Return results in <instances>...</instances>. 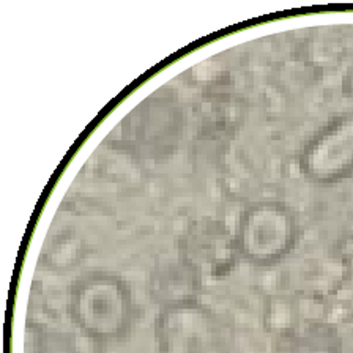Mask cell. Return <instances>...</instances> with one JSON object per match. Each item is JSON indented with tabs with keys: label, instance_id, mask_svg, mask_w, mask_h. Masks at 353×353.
I'll use <instances>...</instances> for the list:
<instances>
[{
	"label": "cell",
	"instance_id": "cell-10",
	"mask_svg": "<svg viewBox=\"0 0 353 353\" xmlns=\"http://www.w3.org/2000/svg\"><path fill=\"white\" fill-rule=\"evenodd\" d=\"M26 353H82L73 334L46 325H29L26 334Z\"/></svg>",
	"mask_w": 353,
	"mask_h": 353
},
{
	"label": "cell",
	"instance_id": "cell-8",
	"mask_svg": "<svg viewBox=\"0 0 353 353\" xmlns=\"http://www.w3.org/2000/svg\"><path fill=\"white\" fill-rule=\"evenodd\" d=\"M323 188L328 190L320 214L323 225L338 240L353 241V176Z\"/></svg>",
	"mask_w": 353,
	"mask_h": 353
},
{
	"label": "cell",
	"instance_id": "cell-7",
	"mask_svg": "<svg viewBox=\"0 0 353 353\" xmlns=\"http://www.w3.org/2000/svg\"><path fill=\"white\" fill-rule=\"evenodd\" d=\"M272 353H342V342L327 323H306L278 333Z\"/></svg>",
	"mask_w": 353,
	"mask_h": 353
},
{
	"label": "cell",
	"instance_id": "cell-3",
	"mask_svg": "<svg viewBox=\"0 0 353 353\" xmlns=\"http://www.w3.org/2000/svg\"><path fill=\"white\" fill-rule=\"evenodd\" d=\"M154 339L159 353H230L228 325L197 300L159 307Z\"/></svg>",
	"mask_w": 353,
	"mask_h": 353
},
{
	"label": "cell",
	"instance_id": "cell-9",
	"mask_svg": "<svg viewBox=\"0 0 353 353\" xmlns=\"http://www.w3.org/2000/svg\"><path fill=\"white\" fill-rule=\"evenodd\" d=\"M87 248L74 230H62L46 243L41 256L43 268L49 272H66L79 265L85 257Z\"/></svg>",
	"mask_w": 353,
	"mask_h": 353
},
{
	"label": "cell",
	"instance_id": "cell-4",
	"mask_svg": "<svg viewBox=\"0 0 353 353\" xmlns=\"http://www.w3.org/2000/svg\"><path fill=\"white\" fill-rule=\"evenodd\" d=\"M301 174L319 186L353 176V112H342L320 126L298 158Z\"/></svg>",
	"mask_w": 353,
	"mask_h": 353
},
{
	"label": "cell",
	"instance_id": "cell-1",
	"mask_svg": "<svg viewBox=\"0 0 353 353\" xmlns=\"http://www.w3.org/2000/svg\"><path fill=\"white\" fill-rule=\"evenodd\" d=\"M65 307L74 327L101 352L128 338L137 316L130 284L104 270L77 276L66 290Z\"/></svg>",
	"mask_w": 353,
	"mask_h": 353
},
{
	"label": "cell",
	"instance_id": "cell-2",
	"mask_svg": "<svg viewBox=\"0 0 353 353\" xmlns=\"http://www.w3.org/2000/svg\"><path fill=\"white\" fill-rule=\"evenodd\" d=\"M300 235L294 210L278 201L251 203L240 214L234 236L239 256L257 268H270L283 262Z\"/></svg>",
	"mask_w": 353,
	"mask_h": 353
},
{
	"label": "cell",
	"instance_id": "cell-5",
	"mask_svg": "<svg viewBox=\"0 0 353 353\" xmlns=\"http://www.w3.org/2000/svg\"><path fill=\"white\" fill-rule=\"evenodd\" d=\"M197 283L199 272L186 257H181L157 268L150 279V295L159 303V307L196 300Z\"/></svg>",
	"mask_w": 353,
	"mask_h": 353
},
{
	"label": "cell",
	"instance_id": "cell-6",
	"mask_svg": "<svg viewBox=\"0 0 353 353\" xmlns=\"http://www.w3.org/2000/svg\"><path fill=\"white\" fill-rule=\"evenodd\" d=\"M188 246L190 250L185 257L199 273L203 268L212 273H218L223 268L230 267L234 257L239 256L235 240H230L223 230L216 228L199 229L194 235L190 236Z\"/></svg>",
	"mask_w": 353,
	"mask_h": 353
}]
</instances>
